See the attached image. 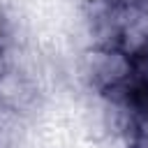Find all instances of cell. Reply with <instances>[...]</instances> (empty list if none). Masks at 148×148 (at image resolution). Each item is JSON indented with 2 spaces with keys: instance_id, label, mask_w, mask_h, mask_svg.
Returning <instances> with one entry per match:
<instances>
[{
  "instance_id": "6da1fadb",
  "label": "cell",
  "mask_w": 148,
  "mask_h": 148,
  "mask_svg": "<svg viewBox=\"0 0 148 148\" xmlns=\"http://www.w3.org/2000/svg\"><path fill=\"white\" fill-rule=\"evenodd\" d=\"M81 76L95 92H106L118 88L134 76V60L120 49L90 46L81 56Z\"/></svg>"
}]
</instances>
